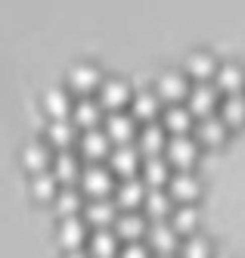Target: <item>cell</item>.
Listing matches in <instances>:
<instances>
[{"label":"cell","instance_id":"cell-6","mask_svg":"<svg viewBox=\"0 0 245 258\" xmlns=\"http://www.w3.org/2000/svg\"><path fill=\"white\" fill-rule=\"evenodd\" d=\"M109 146V131H100V127H87L81 134V150L87 156H103Z\"/></svg>","mask_w":245,"mask_h":258},{"label":"cell","instance_id":"cell-35","mask_svg":"<svg viewBox=\"0 0 245 258\" xmlns=\"http://www.w3.org/2000/svg\"><path fill=\"white\" fill-rule=\"evenodd\" d=\"M121 258H146V249H143L140 243H127V246L121 249Z\"/></svg>","mask_w":245,"mask_h":258},{"label":"cell","instance_id":"cell-36","mask_svg":"<svg viewBox=\"0 0 245 258\" xmlns=\"http://www.w3.org/2000/svg\"><path fill=\"white\" fill-rule=\"evenodd\" d=\"M65 258H84V255H81V252H68Z\"/></svg>","mask_w":245,"mask_h":258},{"label":"cell","instance_id":"cell-33","mask_svg":"<svg viewBox=\"0 0 245 258\" xmlns=\"http://www.w3.org/2000/svg\"><path fill=\"white\" fill-rule=\"evenodd\" d=\"M183 258H208V243L202 236H190L183 243Z\"/></svg>","mask_w":245,"mask_h":258},{"label":"cell","instance_id":"cell-14","mask_svg":"<svg viewBox=\"0 0 245 258\" xmlns=\"http://www.w3.org/2000/svg\"><path fill=\"white\" fill-rule=\"evenodd\" d=\"M186 69H190L193 75H199V78L217 72V66H214V59H211V53H205V50H193L190 56H186Z\"/></svg>","mask_w":245,"mask_h":258},{"label":"cell","instance_id":"cell-8","mask_svg":"<svg viewBox=\"0 0 245 258\" xmlns=\"http://www.w3.org/2000/svg\"><path fill=\"white\" fill-rule=\"evenodd\" d=\"M100 94H103V103H109V106H118V103H124L127 100V81H121V78H106L103 84H100Z\"/></svg>","mask_w":245,"mask_h":258},{"label":"cell","instance_id":"cell-13","mask_svg":"<svg viewBox=\"0 0 245 258\" xmlns=\"http://www.w3.org/2000/svg\"><path fill=\"white\" fill-rule=\"evenodd\" d=\"M59 236H62L65 246H78L81 239H84V221L74 218V215H65L62 224H59Z\"/></svg>","mask_w":245,"mask_h":258},{"label":"cell","instance_id":"cell-27","mask_svg":"<svg viewBox=\"0 0 245 258\" xmlns=\"http://www.w3.org/2000/svg\"><path fill=\"white\" fill-rule=\"evenodd\" d=\"M165 121H168V127H174L177 134H183V131H186V124H190V109L171 106V109L165 112Z\"/></svg>","mask_w":245,"mask_h":258},{"label":"cell","instance_id":"cell-22","mask_svg":"<svg viewBox=\"0 0 245 258\" xmlns=\"http://www.w3.org/2000/svg\"><path fill=\"white\" fill-rule=\"evenodd\" d=\"M53 171H56V177L71 180L74 171H78V159H74V153H68V150H59V153H56V159H53Z\"/></svg>","mask_w":245,"mask_h":258},{"label":"cell","instance_id":"cell-4","mask_svg":"<svg viewBox=\"0 0 245 258\" xmlns=\"http://www.w3.org/2000/svg\"><path fill=\"white\" fill-rule=\"evenodd\" d=\"M84 187H87L93 196H103V193L112 187L109 168H103V165H87V168H84Z\"/></svg>","mask_w":245,"mask_h":258},{"label":"cell","instance_id":"cell-2","mask_svg":"<svg viewBox=\"0 0 245 258\" xmlns=\"http://www.w3.org/2000/svg\"><path fill=\"white\" fill-rule=\"evenodd\" d=\"M196 156V143L193 137H186V134H174L171 140H168V159L177 162V165H190Z\"/></svg>","mask_w":245,"mask_h":258},{"label":"cell","instance_id":"cell-3","mask_svg":"<svg viewBox=\"0 0 245 258\" xmlns=\"http://www.w3.org/2000/svg\"><path fill=\"white\" fill-rule=\"evenodd\" d=\"M149 243L158 246L161 252H171L174 243H177V227L168 224V221H155V224L149 227Z\"/></svg>","mask_w":245,"mask_h":258},{"label":"cell","instance_id":"cell-7","mask_svg":"<svg viewBox=\"0 0 245 258\" xmlns=\"http://www.w3.org/2000/svg\"><path fill=\"white\" fill-rule=\"evenodd\" d=\"M68 81L74 84V87H93L100 81V69L97 66H90V62H74L71 66V72H68Z\"/></svg>","mask_w":245,"mask_h":258},{"label":"cell","instance_id":"cell-9","mask_svg":"<svg viewBox=\"0 0 245 258\" xmlns=\"http://www.w3.org/2000/svg\"><path fill=\"white\" fill-rule=\"evenodd\" d=\"M112 168H118L130 177V171L137 168V150L134 146H127V143H118L115 150H112Z\"/></svg>","mask_w":245,"mask_h":258},{"label":"cell","instance_id":"cell-23","mask_svg":"<svg viewBox=\"0 0 245 258\" xmlns=\"http://www.w3.org/2000/svg\"><path fill=\"white\" fill-rule=\"evenodd\" d=\"M115 230H118L121 236H137V233L143 230V218H140L137 212H124V215L115 218Z\"/></svg>","mask_w":245,"mask_h":258},{"label":"cell","instance_id":"cell-17","mask_svg":"<svg viewBox=\"0 0 245 258\" xmlns=\"http://www.w3.org/2000/svg\"><path fill=\"white\" fill-rule=\"evenodd\" d=\"M158 94H165V97H183V94H190L186 90V81H183V75H177V72H165V75L158 78Z\"/></svg>","mask_w":245,"mask_h":258},{"label":"cell","instance_id":"cell-32","mask_svg":"<svg viewBox=\"0 0 245 258\" xmlns=\"http://www.w3.org/2000/svg\"><path fill=\"white\" fill-rule=\"evenodd\" d=\"M56 202H59V209H62L65 215H74V209H78L81 196L74 193V187H62L59 193H56Z\"/></svg>","mask_w":245,"mask_h":258},{"label":"cell","instance_id":"cell-12","mask_svg":"<svg viewBox=\"0 0 245 258\" xmlns=\"http://www.w3.org/2000/svg\"><path fill=\"white\" fill-rule=\"evenodd\" d=\"M168 183H171V193L180 196V199H193V196L199 193V180H196L190 171H177Z\"/></svg>","mask_w":245,"mask_h":258},{"label":"cell","instance_id":"cell-19","mask_svg":"<svg viewBox=\"0 0 245 258\" xmlns=\"http://www.w3.org/2000/svg\"><path fill=\"white\" fill-rule=\"evenodd\" d=\"M220 115H223V121H239L242 115H245V97L239 94H227L223 97V103H220Z\"/></svg>","mask_w":245,"mask_h":258},{"label":"cell","instance_id":"cell-10","mask_svg":"<svg viewBox=\"0 0 245 258\" xmlns=\"http://www.w3.org/2000/svg\"><path fill=\"white\" fill-rule=\"evenodd\" d=\"M106 127H109V134L115 137L118 143H124L130 134H134V118L124 115V112H112V115L106 118Z\"/></svg>","mask_w":245,"mask_h":258},{"label":"cell","instance_id":"cell-1","mask_svg":"<svg viewBox=\"0 0 245 258\" xmlns=\"http://www.w3.org/2000/svg\"><path fill=\"white\" fill-rule=\"evenodd\" d=\"M190 112H199V115H211V106H214V87L199 81L196 87H190Z\"/></svg>","mask_w":245,"mask_h":258},{"label":"cell","instance_id":"cell-34","mask_svg":"<svg viewBox=\"0 0 245 258\" xmlns=\"http://www.w3.org/2000/svg\"><path fill=\"white\" fill-rule=\"evenodd\" d=\"M146 209L152 212V215H165L168 212V196L161 193V190H146Z\"/></svg>","mask_w":245,"mask_h":258},{"label":"cell","instance_id":"cell-5","mask_svg":"<svg viewBox=\"0 0 245 258\" xmlns=\"http://www.w3.org/2000/svg\"><path fill=\"white\" fill-rule=\"evenodd\" d=\"M22 162L28 165V168H34V171H44V168H47V162H50L47 143H41V140H28V143H25V150H22Z\"/></svg>","mask_w":245,"mask_h":258},{"label":"cell","instance_id":"cell-18","mask_svg":"<svg viewBox=\"0 0 245 258\" xmlns=\"http://www.w3.org/2000/svg\"><path fill=\"white\" fill-rule=\"evenodd\" d=\"M143 193H146V187H143V180H137V177H124L118 183V199L124 202V206H134V202L146 199Z\"/></svg>","mask_w":245,"mask_h":258},{"label":"cell","instance_id":"cell-20","mask_svg":"<svg viewBox=\"0 0 245 258\" xmlns=\"http://www.w3.org/2000/svg\"><path fill=\"white\" fill-rule=\"evenodd\" d=\"M71 115L78 118L81 124H87V127H97V118H100V103H93V100H78L74 103V109H71Z\"/></svg>","mask_w":245,"mask_h":258},{"label":"cell","instance_id":"cell-11","mask_svg":"<svg viewBox=\"0 0 245 258\" xmlns=\"http://www.w3.org/2000/svg\"><path fill=\"white\" fill-rule=\"evenodd\" d=\"M214 78H217V87H223V90H230V94H236V87L242 84V69H239L236 62H223V66H217Z\"/></svg>","mask_w":245,"mask_h":258},{"label":"cell","instance_id":"cell-28","mask_svg":"<svg viewBox=\"0 0 245 258\" xmlns=\"http://www.w3.org/2000/svg\"><path fill=\"white\" fill-rule=\"evenodd\" d=\"M47 131H50V140H53V143H68L71 134H74L68 118H50V127H47Z\"/></svg>","mask_w":245,"mask_h":258},{"label":"cell","instance_id":"cell-29","mask_svg":"<svg viewBox=\"0 0 245 258\" xmlns=\"http://www.w3.org/2000/svg\"><path fill=\"white\" fill-rule=\"evenodd\" d=\"M31 187H34L37 196H50V193H56V171H47V168H44V171H37Z\"/></svg>","mask_w":245,"mask_h":258},{"label":"cell","instance_id":"cell-24","mask_svg":"<svg viewBox=\"0 0 245 258\" xmlns=\"http://www.w3.org/2000/svg\"><path fill=\"white\" fill-rule=\"evenodd\" d=\"M155 109H158V97L155 94H149V90H137V94H134V112L137 115L149 118Z\"/></svg>","mask_w":245,"mask_h":258},{"label":"cell","instance_id":"cell-21","mask_svg":"<svg viewBox=\"0 0 245 258\" xmlns=\"http://www.w3.org/2000/svg\"><path fill=\"white\" fill-rule=\"evenodd\" d=\"M90 252L97 258H109L112 252H115V233L112 230H97L90 236Z\"/></svg>","mask_w":245,"mask_h":258},{"label":"cell","instance_id":"cell-15","mask_svg":"<svg viewBox=\"0 0 245 258\" xmlns=\"http://www.w3.org/2000/svg\"><path fill=\"white\" fill-rule=\"evenodd\" d=\"M87 218L97 221V224H106V221L115 218V206H112L106 196H93V199L87 202Z\"/></svg>","mask_w":245,"mask_h":258},{"label":"cell","instance_id":"cell-30","mask_svg":"<svg viewBox=\"0 0 245 258\" xmlns=\"http://www.w3.org/2000/svg\"><path fill=\"white\" fill-rule=\"evenodd\" d=\"M171 224H174L177 230L193 227V224H196V209L190 206V202H183V206H177V209H174V221H171Z\"/></svg>","mask_w":245,"mask_h":258},{"label":"cell","instance_id":"cell-26","mask_svg":"<svg viewBox=\"0 0 245 258\" xmlns=\"http://www.w3.org/2000/svg\"><path fill=\"white\" fill-rule=\"evenodd\" d=\"M199 134H202L205 140H217V137H223V115H202V121H199Z\"/></svg>","mask_w":245,"mask_h":258},{"label":"cell","instance_id":"cell-25","mask_svg":"<svg viewBox=\"0 0 245 258\" xmlns=\"http://www.w3.org/2000/svg\"><path fill=\"white\" fill-rule=\"evenodd\" d=\"M140 143H143V150H146L149 156H152V153L158 150V146L165 143V140H161V127H158V124H152V121L143 124V131H140Z\"/></svg>","mask_w":245,"mask_h":258},{"label":"cell","instance_id":"cell-37","mask_svg":"<svg viewBox=\"0 0 245 258\" xmlns=\"http://www.w3.org/2000/svg\"><path fill=\"white\" fill-rule=\"evenodd\" d=\"M158 258H171V255H168V252H161V255H158Z\"/></svg>","mask_w":245,"mask_h":258},{"label":"cell","instance_id":"cell-16","mask_svg":"<svg viewBox=\"0 0 245 258\" xmlns=\"http://www.w3.org/2000/svg\"><path fill=\"white\" fill-rule=\"evenodd\" d=\"M44 106L50 109L53 118H65V112H68V94H65L62 87H50L47 94H44Z\"/></svg>","mask_w":245,"mask_h":258},{"label":"cell","instance_id":"cell-31","mask_svg":"<svg viewBox=\"0 0 245 258\" xmlns=\"http://www.w3.org/2000/svg\"><path fill=\"white\" fill-rule=\"evenodd\" d=\"M146 177L152 180V183H158V180H165L168 177V171H165V159L161 156H146Z\"/></svg>","mask_w":245,"mask_h":258}]
</instances>
